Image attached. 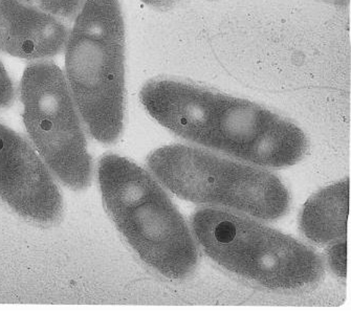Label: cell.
Here are the masks:
<instances>
[{"instance_id": "cell-1", "label": "cell", "mask_w": 351, "mask_h": 311, "mask_svg": "<svg viewBox=\"0 0 351 311\" xmlns=\"http://www.w3.org/2000/svg\"><path fill=\"white\" fill-rule=\"evenodd\" d=\"M98 180L109 215L143 262L166 278H188L197 266V247L154 178L132 160L109 154L99 162Z\"/></svg>"}, {"instance_id": "cell-2", "label": "cell", "mask_w": 351, "mask_h": 311, "mask_svg": "<svg viewBox=\"0 0 351 311\" xmlns=\"http://www.w3.org/2000/svg\"><path fill=\"white\" fill-rule=\"evenodd\" d=\"M67 85L93 138L112 144L125 114V27L119 0H85L65 43Z\"/></svg>"}, {"instance_id": "cell-3", "label": "cell", "mask_w": 351, "mask_h": 311, "mask_svg": "<svg viewBox=\"0 0 351 311\" xmlns=\"http://www.w3.org/2000/svg\"><path fill=\"white\" fill-rule=\"evenodd\" d=\"M191 225L211 260L265 288H304L324 275V262L317 251L247 216L202 208L192 216Z\"/></svg>"}, {"instance_id": "cell-4", "label": "cell", "mask_w": 351, "mask_h": 311, "mask_svg": "<svg viewBox=\"0 0 351 311\" xmlns=\"http://www.w3.org/2000/svg\"><path fill=\"white\" fill-rule=\"evenodd\" d=\"M147 164L169 191L197 205L221 206L265 221L289 211L287 187L261 168L184 145L156 150Z\"/></svg>"}, {"instance_id": "cell-5", "label": "cell", "mask_w": 351, "mask_h": 311, "mask_svg": "<svg viewBox=\"0 0 351 311\" xmlns=\"http://www.w3.org/2000/svg\"><path fill=\"white\" fill-rule=\"evenodd\" d=\"M187 140L265 168H285L308 148L297 125L245 99L196 87Z\"/></svg>"}, {"instance_id": "cell-6", "label": "cell", "mask_w": 351, "mask_h": 311, "mask_svg": "<svg viewBox=\"0 0 351 311\" xmlns=\"http://www.w3.org/2000/svg\"><path fill=\"white\" fill-rule=\"evenodd\" d=\"M23 123L35 147L67 187L90 184L93 164L86 138L63 71L55 63L29 64L21 83Z\"/></svg>"}, {"instance_id": "cell-7", "label": "cell", "mask_w": 351, "mask_h": 311, "mask_svg": "<svg viewBox=\"0 0 351 311\" xmlns=\"http://www.w3.org/2000/svg\"><path fill=\"white\" fill-rule=\"evenodd\" d=\"M0 199L35 223H55L62 213V196L47 164L23 136L1 123Z\"/></svg>"}, {"instance_id": "cell-8", "label": "cell", "mask_w": 351, "mask_h": 311, "mask_svg": "<svg viewBox=\"0 0 351 311\" xmlns=\"http://www.w3.org/2000/svg\"><path fill=\"white\" fill-rule=\"evenodd\" d=\"M67 37L58 18L21 0H0V51L29 60L51 58L64 49Z\"/></svg>"}, {"instance_id": "cell-9", "label": "cell", "mask_w": 351, "mask_h": 311, "mask_svg": "<svg viewBox=\"0 0 351 311\" xmlns=\"http://www.w3.org/2000/svg\"><path fill=\"white\" fill-rule=\"evenodd\" d=\"M349 179L341 180L311 196L300 215L305 237L317 245L346 240Z\"/></svg>"}, {"instance_id": "cell-10", "label": "cell", "mask_w": 351, "mask_h": 311, "mask_svg": "<svg viewBox=\"0 0 351 311\" xmlns=\"http://www.w3.org/2000/svg\"><path fill=\"white\" fill-rule=\"evenodd\" d=\"M23 1L53 17L71 19L78 15L85 0H23Z\"/></svg>"}, {"instance_id": "cell-11", "label": "cell", "mask_w": 351, "mask_h": 311, "mask_svg": "<svg viewBox=\"0 0 351 311\" xmlns=\"http://www.w3.org/2000/svg\"><path fill=\"white\" fill-rule=\"evenodd\" d=\"M328 263L331 269L341 278L346 277V240L334 243L328 251Z\"/></svg>"}, {"instance_id": "cell-12", "label": "cell", "mask_w": 351, "mask_h": 311, "mask_svg": "<svg viewBox=\"0 0 351 311\" xmlns=\"http://www.w3.org/2000/svg\"><path fill=\"white\" fill-rule=\"evenodd\" d=\"M15 97L13 82L8 74L7 69L0 61V108L10 106Z\"/></svg>"}, {"instance_id": "cell-13", "label": "cell", "mask_w": 351, "mask_h": 311, "mask_svg": "<svg viewBox=\"0 0 351 311\" xmlns=\"http://www.w3.org/2000/svg\"><path fill=\"white\" fill-rule=\"evenodd\" d=\"M143 3L150 7L156 8V9H166L170 8L176 0H142Z\"/></svg>"}, {"instance_id": "cell-14", "label": "cell", "mask_w": 351, "mask_h": 311, "mask_svg": "<svg viewBox=\"0 0 351 311\" xmlns=\"http://www.w3.org/2000/svg\"><path fill=\"white\" fill-rule=\"evenodd\" d=\"M326 1H330V3H339V5H345L348 3L349 0H326Z\"/></svg>"}]
</instances>
